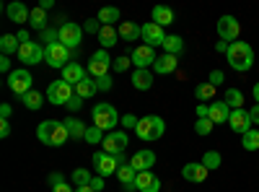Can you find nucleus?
Instances as JSON below:
<instances>
[{"mask_svg": "<svg viewBox=\"0 0 259 192\" xmlns=\"http://www.w3.org/2000/svg\"><path fill=\"white\" fill-rule=\"evenodd\" d=\"M133 86H135L138 91H148L150 86H153V73L135 68V73H133Z\"/></svg>", "mask_w": 259, "mask_h": 192, "instance_id": "nucleus-27", "label": "nucleus"}, {"mask_svg": "<svg viewBox=\"0 0 259 192\" xmlns=\"http://www.w3.org/2000/svg\"><path fill=\"white\" fill-rule=\"evenodd\" d=\"M226 104L231 109H244V94L239 89H228L226 91Z\"/></svg>", "mask_w": 259, "mask_h": 192, "instance_id": "nucleus-36", "label": "nucleus"}, {"mask_svg": "<svg viewBox=\"0 0 259 192\" xmlns=\"http://www.w3.org/2000/svg\"><path fill=\"white\" fill-rule=\"evenodd\" d=\"M135 189H140V192H161V179L153 172H140L135 177Z\"/></svg>", "mask_w": 259, "mask_h": 192, "instance_id": "nucleus-19", "label": "nucleus"}, {"mask_svg": "<svg viewBox=\"0 0 259 192\" xmlns=\"http://www.w3.org/2000/svg\"><path fill=\"white\" fill-rule=\"evenodd\" d=\"M231 112H233V109L226 104V99H223V101H212V104H210V120H212V125H223V122H228Z\"/></svg>", "mask_w": 259, "mask_h": 192, "instance_id": "nucleus-22", "label": "nucleus"}, {"mask_svg": "<svg viewBox=\"0 0 259 192\" xmlns=\"http://www.w3.org/2000/svg\"><path fill=\"white\" fill-rule=\"evenodd\" d=\"M57 31H60V45H65L68 50H75L83 39V26L73 24V21H65Z\"/></svg>", "mask_w": 259, "mask_h": 192, "instance_id": "nucleus-8", "label": "nucleus"}, {"mask_svg": "<svg viewBox=\"0 0 259 192\" xmlns=\"http://www.w3.org/2000/svg\"><path fill=\"white\" fill-rule=\"evenodd\" d=\"M239 34H241V24L233 16H221L218 18V36H221V42L233 45V42L239 39Z\"/></svg>", "mask_w": 259, "mask_h": 192, "instance_id": "nucleus-9", "label": "nucleus"}, {"mask_svg": "<svg viewBox=\"0 0 259 192\" xmlns=\"http://www.w3.org/2000/svg\"><path fill=\"white\" fill-rule=\"evenodd\" d=\"M207 166L202 164V161H189V164H184V169H182V177L187 179V182H205L207 179Z\"/></svg>", "mask_w": 259, "mask_h": 192, "instance_id": "nucleus-17", "label": "nucleus"}, {"mask_svg": "<svg viewBox=\"0 0 259 192\" xmlns=\"http://www.w3.org/2000/svg\"><path fill=\"white\" fill-rule=\"evenodd\" d=\"M41 39H45L47 45H55V42H60V31H55V29H45V31H41Z\"/></svg>", "mask_w": 259, "mask_h": 192, "instance_id": "nucleus-45", "label": "nucleus"}, {"mask_svg": "<svg viewBox=\"0 0 259 192\" xmlns=\"http://www.w3.org/2000/svg\"><path fill=\"white\" fill-rule=\"evenodd\" d=\"M36 138L45 143V145H52V148H60L65 140H68V127L65 122H57V120H45L39 127H36Z\"/></svg>", "mask_w": 259, "mask_h": 192, "instance_id": "nucleus-2", "label": "nucleus"}, {"mask_svg": "<svg viewBox=\"0 0 259 192\" xmlns=\"http://www.w3.org/2000/svg\"><path fill=\"white\" fill-rule=\"evenodd\" d=\"M166 31L163 26L153 24V21H148V24H143V42L148 47H163V42H166Z\"/></svg>", "mask_w": 259, "mask_h": 192, "instance_id": "nucleus-15", "label": "nucleus"}, {"mask_svg": "<svg viewBox=\"0 0 259 192\" xmlns=\"http://www.w3.org/2000/svg\"><path fill=\"white\" fill-rule=\"evenodd\" d=\"M94 166H96L99 177H112V174H117V169H119L117 159L112 153H106V151H96L94 153Z\"/></svg>", "mask_w": 259, "mask_h": 192, "instance_id": "nucleus-12", "label": "nucleus"}, {"mask_svg": "<svg viewBox=\"0 0 259 192\" xmlns=\"http://www.w3.org/2000/svg\"><path fill=\"white\" fill-rule=\"evenodd\" d=\"M91 117H94V125L101 127L104 133H112L114 127L122 122L119 114H117V109H114L112 104H96L94 109H91Z\"/></svg>", "mask_w": 259, "mask_h": 192, "instance_id": "nucleus-4", "label": "nucleus"}, {"mask_svg": "<svg viewBox=\"0 0 259 192\" xmlns=\"http://www.w3.org/2000/svg\"><path fill=\"white\" fill-rule=\"evenodd\" d=\"M117 31H119V39H124V42H138L143 36V26L133 24V21H122Z\"/></svg>", "mask_w": 259, "mask_h": 192, "instance_id": "nucleus-24", "label": "nucleus"}, {"mask_svg": "<svg viewBox=\"0 0 259 192\" xmlns=\"http://www.w3.org/2000/svg\"><path fill=\"white\" fill-rule=\"evenodd\" d=\"M130 65H133V60L124 57V55H119L117 60H112V70H114V73H124Z\"/></svg>", "mask_w": 259, "mask_h": 192, "instance_id": "nucleus-42", "label": "nucleus"}, {"mask_svg": "<svg viewBox=\"0 0 259 192\" xmlns=\"http://www.w3.org/2000/svg\"><path fill=\"white\" fill-rule=\"evenodd\" d=\"M163 50H166V55H182L184 52V42H182V36H177V34H168L166 36V42H163Z\"/></svg>", "mask_w": 259, "mask_h": 192, "instance_id": "nucleus-32", "label": "nucleus"}, {"mask_svg": "<svg viewBox=\"0 0 259 192\" xmlns=\"http://www.w3.org/2000/svg\"><path fill=\"white\" fill-rule=\"evenodd\" d=\"M62 122H65V127H68V135H70V138H75V140L85 138V130H89V127H85L80 120H75V117H68V120H62Z\"/></svg>", "mask_w": 259, "mask_h": 192, "instance_id": "nucleus-28", "label": "nucleus"}, {"mask_svg": "<svg viewBox=\"0 0 259 192\" xmlns=\"http://www.w3.org/2000/svg\"><path fill=\"white\" fill-rule=\"evenodd\" d=\"M212 127H215V125H212V120H210V117H205V120H197V122H194V133L205 138V135H210V133H212Z\"/></svg>", "mask_w": 259, "mask_h": 192, "instance_id": "nucleus-41", "label": "nucleus"}, {"mask_svg": "<svg viewBox=\"0 0 259 192\" xmlns=\"http://www.w3.org/2000/svg\"><path fill=\"white\" fill-rule=\"evenodd\" d=\"M6 13H8V18L13 21V24H29V16H31V11H29L24 3H11V6H6Z\"/></svg>", "mask_w": 259, "mask_h": 192, "instance_id": "nucleus-23", "label": "nucleus"}, {"mask_svg": "<svg viewBox=\"0 0 259 192\" xmlns=\"http://www.w3.org/2000/svg\"><path fill=\"white\" fill-rule=\"evenodd\" d=\"M8 135H11V122L0 120V138H8Z\"/></svg>", "mask_w": 259, "mask_h": 192, "instance_id": "nucleus-52", "label": "nucleus"}, {"mask_svg": "<svg viewBox=\"0 0 259 192\" xmlns=\"http://www.w3.org/2000/svg\"><path fill=\"white\" fill-rule=\"evenodd\" d=\"M153 24H158V26H171V24H174V11H171L168 6H156V8H153Z\"/></svg>", "mask_w": 259, "mask_h": 192, "instance_id": "nucleus-26", "label": "nucleus"}, {"mask_svg": "<svg viewBox=\"0 0 259 192\" xmlns=\"http://www.w3.org/2000/svg\"><path fill=\"white\" fill-rule=\"evenodd\" d=\"M31 83H34V78H31V73H29L26 68H16V70L8 75V89H11L16 96L29 94V91H31Z\"/></svg>", "mask_w": 259, "mask_h": 192, "instance_id": "nucleus-6", "label": "nucleus"}, {"mask_svg": "<svg viewBox=\"0 0 259 192\" xmlns=\"http://www.w3.org/2000/svg\"><path fill=\"white\" fill-rule=\"evenodd\" d=\"M96 86H99V91H112L114 81H112V75H101V78H96Z\"/></svg>", "mask_w": 259, "mask_h": 192, "instance_id": "nucleus-43", "label": "nucleus"}, {"mask_svg": "<svg viewBox=\"0 0 259 192\" xmlns=\"http://www.w3.org/2000/svg\"><path fill=\"white\" fill-rule=\"evenodd\" d=\"M50 182H52V187H55V184H62V182H65V177L57 172V174H50Z\"/></svg>", "mask_w": 259, "mask_h": 192, "instance_id": "nucleus-57", "label": "nucleus"}, {"mask_svg": "<svg viewBox=\"0 0 259 192\" xmlns=\"http://www.w3.org/2000/svg\"><path fill=\"white\" fill-rule=\"evenodd\" d=\"M83 31H91V34H96V36H99V31H101V26H99V18H89V21H85Z\"/></svg>", "mask_w": 259, "mask_h": 192, "instance_id": "nucleus-46", "label": "nucleus"}, {"mask_svg": "<svg viewBox=\"0 0 259 192\" xmlns=\"http://www.w3.org/2000/svg\"><path fill=\"white\" fill-rule=\"evenodd\" d=\"M241 145H244V151H259V130L256 127H251L249 133L241 135Z\"/></svg>", "mask_w": 259, "mask_h": 192, "instance_id": "nucleus-35", "label": "nucleus"}, {"mask_svg": "<svg viewBox=\"0 0 259 192\" xmlns=\"http://www.w3.org/2000/svg\"><path fill=\"white\" fill-rule=\"evenodd\" d=\"M194 96H197L200 101H210L215 96V86L212 83H200V86L194 89Z\"/></svg>", "mask_w": 259, "mask_h": 192, "instance_id": "nucleus-38", "label": "nucleus"}, {"mask_svg": "<svg viewBox=\"0 0 259 192\" xmlns=\"http://www.w3.org/2000/svg\"><path fill=\"white\" fill-rule=\"evenodd\" d=\"M251 96H254V101L259 104V81L254 83V89H251Z\"/></svg>", "mask_w": 259, "mask_h": 192, "instance_id": "nucleus-58", "label": "nucleus"}, {"mask_svg": "<svg viewBox=\"0 0 259 192\" xmlns=\"http://www.w3.org/2000/svg\"><path fill=\"white\" fill-rule=\"evenodd\" d=\"M29 26L31 29H39V31H45L47 29V11L45 8H31V16H29Z\"/></svg>", "mask_w": 259, "mask_h": 192, "instance_id": "nucleus-29", "label": "nucleus"}, {"mask_svg": "<svg viewBox=\"0 0 259 192\" xmlns=\"http://www.w3.org/2000/svg\"><path fill=\"white\" fill-rule=\"evenodd\" d=\"M156 164V153L153 151H138V153H133V159H130V166L135 169V172L140 174V172H150V166Z\"/></svg>", "mask_w": 259, "mask_h": 192, "instance_id": "nucleus-18", "label": "nucleus"}, {"mask_svg": "<svg viewBox=\"0 0 259 192\" xmlns=\"http://www.w3.org/2000/svg\"><path fill=\"white\" fill-rule=\"evenodd\" d=\"M21 101H24V106H26V109L36 112L39 106H41V101H45V96H41V94H39L36 89H31L29 94H24V96H21Z\"/></svg>", "mask_w": 259, "mask_h": 192, "instance_id": "nucleus-34", "label": "nucleus"}, {"mask_svg": "<svg viewBox=\"0 0 259 192\" xmlns=\"http://www.w3.org/2000/svg\"><path fill=\"white\" fill-rule=\"evenodd\" d=\"M226 57L231 62V68L239 70V73H246L254 65V50H251L249 42H233V45H228Z\"/></svg>", "mask_w": 259, "mask_h": 192, "instance_id": "nucleus-1", "label": "nucleus"}, {"mask_svg": "<svg viewBox=\"0 0 259 192\" xmlns=\"http://www.w3.org/2000/svg\"><path fill=\"white\" fill-rule=\"evenodd\" d=\"M75 94V89L70 86L68 81H52L50 86H47V99H50V104H55V106H65L70 101V96Z\"/></svg>", "mask_w": 259, "mask_h": 192, "instance_id": "nucleus-5", "label": "nucleus"}, {"mask_svg": "<svg viewBox=\"0 0 259 192\" xmlns=\"http://www.w3.org/2000/svg\"><path fill=\"white\" fill-rule=\"evenodd\" d=\"M85 73H89V70H85L83 65H78V62H68V65L62 68V81H68L70 86L75 89V86H78V83H80L83 78H89Z\"/></svg>", "mask_w": 259, "mask_h": 192, "instance_id": "nucleus-21", "label": "nucleus"}, {"mask_svg": "<svg viewBox=\"0 0 259 192\" xmlns=\"http://www.w3.org/2000/svg\"><path fill=\"white\" fill-rule=\"evenodd\" d=\"M127 143H130V138H127L124 130H112V133H106V138H104L101 145H104V151H106V153L119 156V153H124Z\"/></svg>", "mask_w": 259, "mask_h": 192, "instance_id": "nucleus-10", "label": "nucleus"}, {"mask_svg": "<svg viewBox=\"0 0 259 192\" xmlns=\"http://www.w3.org/2000/svg\"><path fill=\"white\" fill-rule=\"evenodd\" d=\"M109 68H112V60H109V52L106 50H99V52H94L91 55V60H89V70L94 78H101V75H109Z\"/></svg>", "mask_w": 259, "mask_h": 192, "instance_id": "nucleus-11", "label": "nucleus"}, {"mask_svg": "<svg viewBox=\"0 0 259 192\" xmlns=\"http://www.w3.org/2000/svg\"><path fill=\"white\" fill-rule=\"evenodd\" d=\"M91 187H94V192H101V189H104V177L96 174V177L91 179Z\"/></svg>", "mask_w": 259, "mask_h": 192, "instance_id": "nucleus-53", "label": "nucleus"}, {"mask_svg": "<svg viewBox=\"0 0 259 192\" xmlns=\"http://www.w3.org/2000/svg\"><path fill=\"white\" fill-rule=\"evenodd\" d=\"M177 68H179V57H177V55H166V52H163V55L153 62V73H156V75H168V73H174Z\"/></svg>", "mask_w": 259, "mask_h": 192, "instance_id": "nucleus-20", "label": "nucleus"}, {"mask_svg": "<svg viewBox=\"0 0 259 192\" xmlns=\"http://www.w3.org/2000/svg\"><path fill=\"white\" fill-rule=\"evenodd\" d=\"M16 39H18V45H26V42H31V39H29V31H18Z\"/></svg>", "mask_w": 259, "mask_h": 192, "instance_id": "nucleus-56", "label": "nucleus"}, {"mask_svg": "<svg viewBox=\"0 0 259 192\" xmlns=\"http://www.w3.org/2000/svg\"><path fill=\"white\" fill-rule=\"evenodd\" d=\"M104 130H101V127H96V125H89V130H85V143H91V145H99V143H104Z\"/></svg>", "mask_w": 259, "mask_h": 192, "instance_id": "nucleus-37", "label": "nucleus"}, {"mask_svg": "<svg viewBox=\"0 0 259 192\" xmlns=\"http://www.w3.org/2000/svg\"><path fill=\"white\" fill-rule=\"evenodd\" d=\"M202 164L207 166V172H212V169H218V166L223 164V159H221L218 151H207V153L202 156Z\"/></svg>", "mask_w": 259, "mask_h": 192, "instance_id": "nucleus-39", "label": "nucleus"}, {"mask_svg": "<svg viewBox=\"0 0 259 192\" xmlns=\"http://www.w3.org/2000/svg\"><path fill=\"white\" fill-rule=\"evenodd\" d=\"M65 106H68L70 112H75V109H80V106H83V99H80L78 94H73V96H70V101L65 104Z\"/></svg>", "mask_w": 259, "mask_h": 192, "instance_id": "nucleus-47", "label": "nucleus"}, {"mask_svg": "<svg viewBox=\"0 0 259 192\" xmlns=\"http://www.w3.org/2000/svg\"><path fill=\"white\" fill-rule=\"evenodd\" d=\"M135 133H138V138L145 140V143L161 140V135L166 133V122H163L158 114H145V117H140V122H138V127H135Z\"/></svg>", "mask_w": 259, "mask_h": 192, "instance_id": "nucleus-3", "label": "nucleus"}, {"mask_svg": "<svg viewBox=\"0 0 259 192\" xmlns=\"http://www.w3.org/2000/svg\"><path fill=\"white\" fill-rule=\"evenodd\" d=\"M138 122H140V120H138L135 114H124L119 125H122V127H133V130H135V127H138Z\"/></svg>", "mask_w": 259, "mask_h": 192, "instance_id": "nucleus-48", "label": "nucleus"}, {"mask_svg": "<svg viewBox=\"0 0 259 192\" xmlns=\"http://www.w3.org/2000/svg\"><path fill=\"white\" fill-rule=\"evenodd\" d=\"M91 179H94V177L85 172V169H75V172H73V184H75V187H89Z\"/></svg>", "mask_w": 259, "mask_h": 192, "instance_id": "nucleus-40", "label": "nucleus"}, {"mask_svg": "<svg viewBox=\"0 0 259 192\" xmlns=\"http://www.w3.org/2000/svg\"><path fill=\"white\" fill-rule=\"evenodd\" d=\"M45 62L47 65H52V68H65L70 62V50L65 47V45H60V42H55V45H47L45 47Z\"/></svg>", "mask_w": 259, "mask_h": 192, "instance_id": "nucleus-7", "label": "nucleus"}, {"mask_svg": "<svg viewBox=\"0 0 259 192\" xmlns=\"http://www.w3.org/2000/svg\"><path fill=\"white\" fill-rule=\"evenodd\" d=\"M130 60H133V65H135L138 70H148V68H153V62H156L158 57H156L153 47H148V45H140V47H135V50H133V55H130Z\"/></svg>", "mask_w": 259, "mask_h": 192, "instance_id": "nucleus-13", "label": "nucleus"}, {"mask_svg": "<svg viewBox=\"0 0 259 192\" xmlns=\"http://www.w3.org/2000/svg\"><path fill=\"white\" fill-rule=\"evenodd\" d=\"M75 192H94V187H91V184H89V187H78Z\"/></svg>", "mask_w": 259, "mask_h": 192, "instance_id": "nucleus-61", "label": "nucleus"}, {"mask_svg": "<svg viewBox=\"0 0 259 192\" xmlns=\"http://www.w3.org/2000/svg\"><path fill=\"white\" fill-rule=\"evenodd\" d=\"M39 8H45V11H50V8H52V0H41V3H39Z\"/></svg>", "mask_w": 259, "mask_h": 192, "instance_id": "nucleus-60", "label": "nucleus"}, {"mask_svg": "<svg viewBox=\"0 0 259 192\" xmlns=\"http://www.w3.org/2000/svg\"><path fill=\"white\" fill-rule=\"evenodd\" d=\"M197 120H205V117H210V104H197Z\"/></svg>", "mask_w": 259, "mask_h": 192, "instance_id": "nucleus-49", "label": "nucleus"}, {"mask_svg": "<svg viewBox=\"0 0 259 192\" xmlns=\"http://www.w3.org/2000/svg\"><path fill=\"white\" fill-rule=\"evenodd\" d=\"M207 83H212L215 89H218L221 83H226V75H223V70H210V78H207Z\"/></svg>", "mask_w": 259, "mask_h": 192, "instance_id": "nucleus-44", "label": "nucleus"}, {"mask_svg": "<svg viewBox=\"0 0 259 192\" xmlns=\"http://www.w3.org/2000/svg\"><path fill=\"white\" fill-rule=\"evenodd\" d=\"M13 114V106L11 104H0V120H8Z\"/></svg>", "mask_w": 259, "mask_h": 192, "instance_id": "nucleus-51", "label": "nucleus"}, {"mask_svg": "<svg viewBox=\"0 0 259 192\" xmlns=\"http://www.w3.org/2000/svg\"><path fill=\"white\" fill-rule=\"evenodd\" d=\"M228 125H231V130L239 133V135L249 133L251 127H254L251 125V117H249V109H233L231 117H228Z\"/></svg>", "mask_w": 259, "mask_h": 192, "instance_id": "nucleus-16", "label": "nucleus"}, {"mask_svg": "<svg viewBox=\"0 0 259 192\" xmlns=\"http://www.w3.org/2000/svg\"><path fill=\"white\" fill-rule=\"evenodd\" d=\"M52 192H75V189H73L68 182H62V184H55V187H52Z\"/></svg>", "mask_w": 259, "mask_h": 192, "instance_id": "nucleus-55", "label": "nucleus"}, {"mask_svg": "<svg viewBox=\"0 0 259 192\" xmlns=\"http://www.w3.org/2000/svg\"><path fill=\"white\" fill-rule=\"evenodd\" d=\"M0 70H3V73H8V75L13 73V68H11V57H6V55L0 57Z\"/></svg>", "mask_w": 259, "mask_h": 192, "instance_id": "nucleus-50", "label": "nucleus"}, {"mask_svg": "<svg viewBox=\"0 0 259 192\" xmlns=\"http://www.w3.org/2000/svg\"><path fill=\"white\" fill-rule=\"evenodd\" d=\"M18 50H21V45H18V39H16V34H3L0 36V52H3L6 57L8 55H18Z\"/></svg>", "mask_w": 259, "mask_h": 192, "instance_id": "nucleus-31", "label": "nucleus"}, {"mask_svg": "<svg viewBox=\"0 0 259 192\" xmlns=\"http://www.w3.org/2000/svg\"><path fill=\"white\" fill-rule=\"evenodd\" d=\"M99 42H101V50H109V47H114L117 42H119V31L114 26H101Z\"/></svg>", "mask_w": 259, "mask_h": 192, "instance_id": "nucleus-25", "label": "nucleus"}, {"mask_svg": "<svg viewBox=\"0 0 259 192\" xmlns=\"http://www.w3.org/2000/svg\"><path fill=\"white\" fill-rule=\"evenodd\" d=\"M99 91V86H96V78H83L78 86H75V94L80 96V99H91L94 94Z\"/></svg>", "mask_w": 259, "mask_h": 192, "instance_id": "nucleus-30", "label": "nucleus"}, {"mask_svg": "<svg viewBox=\"0 0 259 192\" xmlns=\"http://www.w3.org/2000/svg\"><path fill=\"white\" fill-rule=\"evenodd\" d=\"M249 117H251V125H259V104H254L249 109Z\"/></svg>", "mask_w": 259, "mask_h": 192, "instance_id": "nucleus-54", "label": "nucleus"}, {"mask_svg": "<svg viewBox=\"0 0 259 192\" xmlns=\"http://www.w3.org/2000/svg\"><path fill=\"white\" fill-rule=\"evenodd\" d=\"M215 50H218V52H228V42H218V45H215Z\"/></svg>", "mask_w": 259, "mask_h": 192, "instance_id": "nucleus-59", "label": "nucleus"}, {"mask_svg": "<svg viewBox=\"0 0 259 192\" xmlns=\"http://www.w3.org/2000/svg\"><path fill=\"white\" fill-rule=\"evenodd\" d=\"M99 21H101V26H114L117 21H119V8L114 6H106L99 11Z\"/></svg>", "mask_w": 259, "mask_h": 192, "instance_id": "nucleus-33", "label": "nucleus"}, {"mask_svg": "<svg viewBox=\"0 0 259 192\" xmlns=\"http://www.w3.org/2000/svg\"><path fill=\"white\" fill-rule=\"evenodd\" d=\"M18 60L24 62V65H36V62L45 60V47H41L39 42H26V45H21V50H18Z\"/></svg>", "mask_w": 259, "mask_h": 192, "instance_id": "nucleus-14", "label": "nucleus"}]
</instances>
